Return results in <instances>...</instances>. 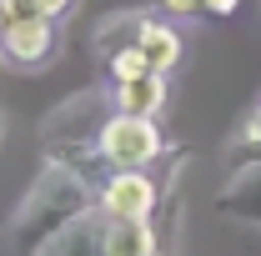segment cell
I'll list each match as a JSON object with an SVG mask.
<instances>
[{
	"label": "cell",
	"mask_w": 261,
	"mask_h": 256,
	"mask_svg": "<svg viewBox=\"0 0 261 256\" xmlns=\"http://www.w3.org/2000/svg\"><path fill=\"white\" fill-rule=\"evenodd\" d=\"M111 81H136V75H151V61H146V50L141 45H130V50H121V56H111Z\"/></svg>",
	"instance_id": "cell-12"
},
{
	"label": "cell",
	"mask_w": 261,
	"mask_h": 256,
	"mask_svg": "<svg viewBox=\"0 0 261 256\" xmlns=\"http://www.w3.org/2000/svg\"><path fill=\"white\" fill-rule=\"evenodd\" d=\"M141 50H146V61H151V70H156V75H171V70H176V61H181V35L171 31L166 20H156V15H151V25L141 31Z\"/></svg>",
	"instance_id": "cell-11"
},
{
	"label": "cell",
	"mask_w": 261,
	"mask_h": 256,
	"mask_svg": "<svg viewBox=\"0 0 261 256\" xmlns=\"http://www.w3.org/2000/svg\"><path fill=\"white\" fill-rule=\"evenodd\" d=\"M116 116V100L106 91H81V96H65L45 121H40V146H45V161H65L75 171H86L91 181H106L111 171L100 166L96 156V141H100V126Z\"/></svg>",
	"instance_id": "cell-2"
},
{
	"label": "cell",
	"mask_w": 261,
	"mask_h": 256,
	"mask_svg": "<svg viewBox=\"0 0 261 256\" xmlns=\"http://www.w3.org/2000/svg\"><path fill=\"white\" fill-rule=\"evenodd\" d=\"M161 181L151 171H111L96 186V206L116 221H156L161 211Z\"/></svg>",
	"instance_id": "cell-5"
},
{
	"label": "cell",
	"mask_w": 261,
	"mask_h": 256,
	"mask_svg": "<svg viewBox=\"0 0 261 256\" xmlns=\"http://www.w3.org/2000/svg\"><path fill=\"white\" fill-rule=\"evenodd\" d=\"M161 10H171V15H191V10H201V0H156Z\"/></svg>",
	"instance_id": "cell-14"
},
{
	"label": "cell",
	"mask_w": 261,
	"mask_h": 256,
	"mask_svg": "<svg viewBox=\"0 0 261 256\" xmlns=\"http://www.w3.org/2000/svg\"><path fill=\"white\" fill-rule=\"evenodd\" d=\"M116 111H126V116H161L166 111V75H136V81H116Z\"/></svg>",
	"instance_id": "cell-10"
},
{
	"label": "cell",
	"mask_w": 261,
	"mask_h": 256,
	"mask_svg": "<svg viewBox=\"0 0 261 256\" xmlns=\"http://www.w3.org/2000/svg\"><path fill=\"white\" fill-rule=\"evenodd\" d=\"M100 256H161L156 221H116V216H106Z\"/></svg>",
	"instance_id": "cell-9"
},
{
	"label": "cell",
	"mask_w": 261,
	"mask_h": 256,
	"mask_svg": "<svg viewBox=\"0 0 261 256\" xmlns=\"http://www.w3.org/2000/svg\"><path fill=\"white\" fill-rule=\"evenodd\" d=\"M216 216L241 226H261V161H241L231 181L216 191Z\"/></svg>",
	"instance_id": "cell-6"
},
{
	"label": "cell",
	"mask_w": 261,
	"mask_h": 256,
	"mask_svg": "<svg viewBox=\"0 0 261 256\" xmlns=\"http://www.w3.org/2000/svg\"><path fill=\"white\" fill-rule=\"evenodd\" d=\"M0 141H5V116H0Z\"/></svg>",
	"instance_id": "cell-16"
},
{
	"label": "cell",
	"mask_w": 261,
	"mask_h": 256,
	"mask_svg": "<svg viewBox=\"0 0 261 256\" xmlns=\"http://www.w3.org/2000/svg\"><path fill=\"white\" fill-rule=\"evenodd\" d=\"M61 50V25L50 15H10L0 20V61L15 70H45Z\"/></svg>",
	"instance_id": "cell-4"
},
{
	"label": "cell",
	"mask_w": 261,
	"mask_h": 256,
	"mask_svg": "<svg viewBox=\"0 0 261 256\" xmlns=\"http://www.w3.org/2000/svg\"><path fill=\"white\" fill-rule=\"evenodd\" d=\"M236 5H241V0H201V10H206V15H231Z\"/></svg>",
	"instance_id": "cell-15"
},
{
	"label": "cell",
	"mask_w": 261,
	"mask_h": 256,
	"mask_svg": "<svg viewBox=\"0 0 261 256\" xmlns=\"http://www.w3.org/2000/svg\"><path fill=\"white\" fill-rule=\"evenodd\" d=\"M151 15L156 10H116V15H106L91 35V50H96V61H111V56H121L130 45H141V31L151 25Z\"/></svg>",
	"instance_id": "cell-8"
},
{
	"label": "cell",
	"mask_w": 261,
	"mask_h": 256,
	"mask_svg": "<svg viewBox=\"0 0 261 256\" xmlns=\"http://www.w3.org/2000/svg\"><path fill=\"white\" fill-rule=\"evenodd\" d=\"M100 236H106V211L91 206L75 221H65L56 236H45L35 246V256H100Z\"/></svg>",
	"instance_id": "cell-7"
},
{
	"label": "cell",
	"mask_w": 261,
	"mask_h": 256,
	"mask_svg": "<svg viewBox=\"0 0 261 256\" xmlns=\"http://www.w3.org/2000/svg\"><path fill=\"white\" fill-rule=\"evenodd\" d=\"M91 206H96V181L65 161H45L40 176L31 181V191L20 196V206L5 221V241H10V251L35 256V246L45 236H56L65 221H75Z\"/></svg>",
	"instance_id": "cell-1"
},
{
	"label": "cell",
	"mask_w": 261,
	"mask_h": 256,
	"mask_svg": "<svg viewBox=\"0 0 261 256\" xmlns=\"http://www.w3.org/2000/svg\"><path fill=\"white\" fill-rule=\"evenodd\" d=\"M35 15H50V20H61V15H70L75 10V0H31Z\"/></svg>",
	"instance_id": "cell-13"
},
{
	"label": "cell",
	"mask_w": 261,
	"mask_h": 256,
	"mask_svg": "<svg viewBox=\"0 0 261 256\" xmlns=\"http://www.w3.org/2000/svg\"><path fill=\"white\" fill-rule=\"evenodd\" d=\"M96 156H100L106 171H151L166 156V136L156 126V116H126V111H116L100 126Z\"/></svg>",
	"instance_id": "cell-3"
}]
</instances>
